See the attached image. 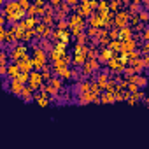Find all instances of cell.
Returning a JSON list of instances; mask_svg holds the SVG:
<instances>
[{
  "label": "cell",
  "mask_w": 149,
  "mask_h": 149,
  "mask_svg": "<svg viewBox=\"0 0 149 149\" xmlns=\"http://www.w3.org/2000/svg\"><path fill=\"white\" fill-rule=\"evenodd\" d=\"M139 49V42L135 39H128L123 42V47H121V54H126V53H133Z\"/></svg>",
  "instance_id": "cell-9"
},
{
  "label": "cell",
  "mask_w": 149,
  "mask_h": 149,
  "mask_svg": "<svg viewBox=\"0 0 149 149\" xmlns=\"http://www.w3.org/2000/svg\"><path fill=\"white\" fill-rule=\"evenodd\" d=\"M139 18H140V23H147V21H149V11H144V9H142V11L139 13Z\"/></svg>",
  "instance_id": "cell-23"
},
{
  "label": "cell",
  "mask_w": 149,
  "mask_h": 149,
  "mask_svg": "<svg viewBox=\"0 0 149 149\" xmlns=\"http://www.w3.org/2000/svg\"><path fill=\"white\" fill-rule=\"evenodd\" d=\"M32 60H33V68L39 72H42V68L47 65V60H49V56H47V51H44V49H40L39 46H33V51H32Z\"/></svg>",
  "instance_id": "cell-1"
},
{
  "label": "cell",
  "mask_w": 149,
  "mask_h": 149,
  "mask_svg": "<svg viewBox=\"0 0 149 149\" xmlns=\"http://www.w3.org/2000/svg\"><path fill=\"white\" fill-rule=\"evenodd\" d=\"M70 37H72V32H70V30H58V28H54V32H53V35H51V39H53L54 42H63V44H67V46H68V42H70Z\"/></svg>",
  "instance_id": "cell-3"
},
{
  "label": "cell",
  "mask_w": 149,
  "mask_h": 149,
  "mask_svg": "<svg viewBox=\"0 0 149 149\" xmlns=\"http://www.w3.org/2000/svg\"><path fill=\"white\" fill-rule=\"evenodd\" d=\"M86 61H88V56H84V54H74L72 56V65H76V67H83Z\"/></svg>",
  "instance_id": "cell-13"
},
{
  "label": "cell",
  "mask_w": 149,
  "mask_h": 149,
  "mask_svg": "<svg viewBox=\"0 0 149 149\" xmlns=\"http://www.w3.org/2000/svg\"><path fill=\"white\" fill-rule=\"evenodd\" d=\"M54 21H56L54 14H44V16L40 18V23H44V25H47V26H53V28H54Z\"/></svg>",
  "instance_id": "cell-14"
},
{
  "label": "cell",
  "mask_w": 149,
  "mask_h": 149,
  "mask_svg": "<svg viewBox=\"0 0 149 149\" xmlns=\"http://www.w3.org/2000/svg\"><path fill=\"white\" fill-rule=\"evenodd\" d=\"M37 37V33H35V30H28L26 32V35H25V40L23 42H33V39Z\"/></svg>",
  "instance_id": "cell-22"
},
{
  "label": "cell",
  "mask_w": 149,
  "mask_h": 149,
  "mask_svg": "<svg viewBox=\"0 0 149 149\" xmlns=\"http://www.w3.org/2000/svg\"><path fill=\"white\" fill-rule=\"evenodd\" d=\"M35 102L40 107H49V104L53 100H51V95H47L46 91H40V93H35Z\"/></svg>",
  "instance_id": "cell-10"
},
{
  "label": "cell",
  "mask_w": 149,
  "mask_h": 149,
  "mask_svg": "<svg viewBox=\"0 0 149 149\" xmlns=\"http://www.w3.org/2000/svg\"><path fill=\"white\" fill-rule=\"evenodd\" d=\"M144 105H146V107H149V97H147V98L144 100Z\"/></svg>",
  "instance_id": "cell-28"
},
{
  "label": "cell",
  "mask_w": 149,
  "mask_h": 149,
  "mask_svg": "<svg viewBox=\"0 0 149 149\" xmlns=\"http://www.w3.org/2000/svg\"><path fill=\"white\" fill-rule=\"evenodd\" d=\"M95 77H97V84L100 86V90H105L107 84H109V81H111V77H109V70H104V72L95 74Z\"/></svg>",
  "instance_id": "cell-8"
},
{
  "label": "cell",
  "mask_w": 149,
  "mask_h": 149,
  "mask_svg": "<svg viewBox=\"0 0 149 149\" xmlns=\"http://www.w3.org/2000/svg\"><path fill=\"white\" fill-rule=\"evenodd\" d=\"M107 67L112 70V76H114V74H116V76H118V74H123L125 72V65L121 63V60H119V56H116V58H112L109 63H107Z\"/></svg>",
  "instance_id": "cell-6"
},
{
  "label": "cell",
  "mask_w": 149,
  "mask_h": 149,
  "mask_svg": "<svg viewBox=\"0 0 149 149\" xmlns=\"http://www.w3.org/2000/svg\"><path fill=\"white\" fill-rule=\"evenodd\" d=\"M25 56H28V47L25 44H18V46H14V47L9 49V58L13 60V63H18Z\"/></svg>",
  "instance_id": "cell-2"
},
{
  "label": "cell",
  "mask_w": 149,
  "mask_h": 149,
  "mask_svg": "<svg viewBox=\"0 0 149 149\" xmlns=\"http://www.w3.org/2000/svg\"><path fill=\"white\" fill-rule=\"evenodd\" d=\"M114 102H116V98H114L112 93H107V91L102 93V97H100V104H114Z\"/></svg>",
  "instance_id": "cell-17"
},
{
  "label": "cell",
  "mask_w": 149,
  "mask_h": 149,
  "mask_svg": "<svg viewBox=\"0 0 149 149\" xmlns=\"http://www.w3.org/2000/svg\"><path fill=\"white\" fill-rule=\"evenodd\" d=\"M116 56H119V54H116L114 51H111L109 47H102L100 51H98V61L100 63H109L112 58H116Z\"/></svg>",
  "instance_id": "cell-7"
},
{
  "label": "cell",
  "mask_w": 149,
  "mask_h": 149,
  "mask_svg": "<svg viewBox=\"0 0 149 149\" xmlns=\"http://www.w3.org/2000/svg\"><path fill=\"white\" fill-rule=\"evenodd\" d=\"M18 81H19L21 84L28 86V83H30V74H25V72H21V74H19V77H18Z\"/></svg>",
  "instance_id": "cell-19"
},
{
  "label": "cell",
  "mask_w": 149,
  "mask_h": 149,
  "mask_svg": "<svg viewBox=\"0 0 149 149\" xmlns=\"http://www.w3.org/2000/svg\"><path fill=\"white\" fill-rule=\"evenodd\" d=\"M142 7H144V11H147V9H149V0H146V2H142Z\"/></svg>",
  "instance_id": "cell-27"
},
{
  "label": "cell",
  "mask_w": 149,
  "mask_h": 149,
  "mask_svg": "<svg viewBox=\"0 0 149 149\" xmlns=\"http://www.w3.org/2000/svg\"><path fill=\"white\" fill-rule=\"evenodd\" d=\"M53 49H56L60 54H67V44H63V42H54Z\"/></svg>",
  "instance_id": "cell-18"
},
{
  "label": "cell",
  "mask_w": 149,
  "mask_h": 149,
  "mask_svg": "<svg viewBox=\"0 0 149 149\" xmlns=\"http://www.w3.org/2000/svg\"><path fill=\"white\" fill-rule=\"evenodd\" d=\"M146 86H147V76H140V77H139V88L144 91Z\"/></svg>",
  "instance_id": "cell-24"
},
{
  "label": "cell",
  "mask_w": 149,
  "mask_h": 149,
  "mask_svg": "<svg viewBox=\"0 0 149 149\" xmlns=\"http://www.w3.org/2000/svg\"><path fill=\"white\" fill-rule=\"evenodd\" d=\"M142 58H144V63H146V70H147V68H149V54H144Z\"/></svg>",
  "instance_id": "cell-26"
},
{
  "label": "cell",
  "mask_w": 149,
  "mask_h": 149,
  "mask_svg": "<svg viewBox=\"0 0 149 149\" xmlns=\"http://www.w3.org/2000/svg\"><path fill=\"white\" fill-rule=\"evenodd\" d=\"M121 47H123V40H111V44H109V49L114 51L116 54L121 53Z\"/></svg>",
  "instance_id": "cell-16"
},
{
  "label": "cell",
  "mask_w": 149,
  "mask_h": 149,
  "mask_svg": "<svg viewBox=\"0 0 149 149\" xmlns=\"http://www.w3.org/2000/svg\"><path fill=\"white\" fill-rule=\"evenodd\" d=\"M88 51H90V46H83V44H76V46H74V54L88 56Z\"/></svg>",
  "instance_id": "cell-15"
},
{
  "label": "cell",
  "mask_w": 149,
  "mask_h": 149,
  "mask_svg": "<svg viewBox=\"0 0 149 149\" xmlns=\"http://www.w3.org/2000/svg\"><path fill=\"white\" fill-rule=\"evenodd\" d=\"M42 84H44V77H42V72H37V70H33V72L30 74V83H28V86H30V88H32L33 91H39Z\"/></svg>",
  "instance_id": "cell-4"
},
{
  "label": "cell",
  "mask_w": 149,
  "mask_h": 149,
  "mask_svg": "<svg viewBox=\"0 0 149 149\" xmlns=\"http://www.w3.org/2000/svg\"><path fill=\"white\" fill-rule=\"evenodd\" d=\"M53 26H47V25H44V23H39L37 25V28H35V33H37V39L39 40H42V39H49L51 35H53Z\"/></svg>",
  "instance_id": "cell-5"
},
{
  "label": "cell",
  "mask_w": 149,
  "mask_h": 149,
  "mask_svg": "<svg viewBox=\"0 0 149 149\" xmlns=\"http://www.w3.org/2000/svg\"><path fill=\"white\" fill-rule=\"evenodd\" d=\"M19 74H21V70H19L18 63H13V61H11V65L7 67V77H9L11 81H14V79L19 77Z\"/></svg>",
  "instance_id": "cell-11"
},
{
  "label": "cell",
  "mask_w": 149,
  "mask_h": 149,
  "mask_svg": "<svg viewBox=\"0 0 149 149\" xmlns=\"http://www.w3.org/2000/svg\"><path fill=\"white\" fill-rule=\"evenodd\" d=\"M140 25V18H139V14H132L130 16V26L132 28H137Z\"/></svg>",
  "instance_id": "cell-20"
},
{
  "label": "cell",
  "mask_w": 149,
  "mask_h": 149,
  "mask_svg": "<svg viewBox=\"0 0 149 149\" xmlns=\"http://www.w3.org/2000/svg\"><path fill=\"white\" fill-rule=\"evenodd\" d=\"M109 37H111V40H119V28H111Z\"/></svg>",
  "instance_id": "cell-21"
},
{
  "label": "cell",
  "mask_w": 149,
  "mask_h": 149,
  "mask_svg": "<svg viewBox=\"0 0 149 149\" xmlns=\"http://www.w3.org/2000/svg\"><path fill=\"white\" fill-rule=\"evenodd\" d=\"M140 54H149V42H142L140 44Z\"/></svg>",
  "instance_id": "cell-25"
},
{
  "label": "cell",
  "mask_w": 149,
  "mask_h": 149,
  "mask_svg": "<svg viewBox=\"0 0 149 149\" xmlns=\"http://www.w3.org/2000/svg\"><path fill=\"white\" fill-rule=\"evenodd\" d=\"M23 90H25V84H21V83H19L18 79L11 81V91H9V93H13L14 97H21Z\"/></svg>",
  "instance_id": "cell-12"
}]
</instances>
